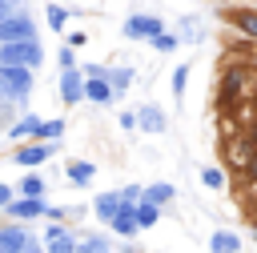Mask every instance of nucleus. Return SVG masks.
<instances>
[{
    "instance_id": "423d86ee",
    "label": "nucleus",
    "mask_w": 257,
    "mask_h": 253,
    "mask_svg": "<svg viewBox=\"0 0 257 253\" xmlns=\"http://www.w3.org/2000/svg\"><path fill=\"white\" fill-rule=\"evenodd\" d=\"M8 40H36V24H32V16H24V12L4 16V20H0V44H8Z\"/></svg>"
},
{
    "instance_id": "f03ea898",
    "label": "nucleus",
    "mask_w": 257,
    "mask_h": 253,
    "mask_svg": "<svg viewBox=\"0 0 257 253\" xmlns=\"http://www.w3.org/2000/svg\"><path fill=\"white\" fill-rule=\"evenodd\" d=\"M32 92V68L28 64H0V96H12V100H28Z\"/></svg>"
},
{
    "instance_id": "9d476101",
    "label": "nucleus",
    "mask_w": 257,
    "mask_h": 253,
    "mask_svg": "<svg viewBox=\"0 0 257 253\" xmlns=\"http://www.w3.org/2000/svg\"><path fill=\"white\" fill-rule=\"evenodd\" d=\"M28 249H32V237L20 229V221L0 229V253H28Z\"/></svg>"
},
{
    "instance_id": "2f4dec72",
    "label": "nucleus",
    "mask_w": 257,
    "mask_h": 253,
    "mask_svg": "<svg viewBox=\"0 0 257 253\" xmlns=\"http://www.w3.org/2000/svg\"><path fill=\"white\" fill-rule=\"evenodd\" d=\"M12 12H20V0H0V20L12 16Z\"/></svg>"
},
{
    "instance_id": "c9c22d12",
    "label": "nucleus",
    "mask_w": 257,
    "mask_h": 253,
    "mask_svg": "<svg viewBox=\"0 0 257 253\" xmlns=\"http://www.w3.org/2000/svg\"><path fill=\"white\" fill-rule=\"evenodd\" d=\"M8 201H12V189H8V185H0V209H8Z\"/></svg>"
},
{
    "instance_id": "5701e85b",
    "label": "nucleus",
    "mask_w": 257,
    "mask_h": 253,
    "mask_svg": "<svg viewBox=\"0 0 257 253\" xmlns=\"http://www.w3.org/2000/svg\"><path fill=\"white\" fill-rule=\"evenodd\" d=\"M108 84H112V92H124L133 84V68H112L108 72Z\"/></svg>"
},
{
    "instance_id": "39448f33",
    "label": "nucleus",
    "mask_w": 257,
    "mask_h": 253,
    "mask_svg": "<svg viewBox=\"0 0 257 253\" xmlns=\"http://www.w3.org/2000/svg\"><path fill=\"white\" fill-rule=\"evenodd\" d=\"M84 96H88L92 104H108V100L116 96L112 84H108V68H96V64L84 68Z\"/></svg>"
},
{
    "instance_id": "72a5a7b5",
    "label": "nucleus",
    "mask_w": 257,
    "mask_h": 253,
    "mask_svg": "<svg viewBox=\"0 0 257 253\" xmlns=\"http://www.w3.org/2000/svg\"><path fill=\"white\" fill-rule=\"evenodd\" d=\"M181 32H185V36H201V28H197L193 20H185V24H181Z\"/></svg>"
},
{
    "instance_id": "f8f14e48",
    "label": "nucleus",
    "mask_w": 257,
    "mask_h": 253,
    "mask_svg": "<svg viewBox=\"0 0 257 253\" xmlns=\"http://www.w3.org/2000/svg\"><path fill=\"white\" fill-rule=\"evenodd\" d=\"M108 225H112V233H120V237H133V233L141 229V225H137V205H120V209H116V217H112Z\"/></svg>"
},
{
    "instance_id": "7ed1b4c3",
    "label": "nucleus",
    "mask_w": 257,
    "mask_h": 253,
    "mask_svg": "<svg viewBox=\"0 0 257 253\" xmlns=\"http://www.w3.org/2000/svg\"><path fill=\"white\" fill-rule=\"evenodd\" d=\"M221 149H225V161H229V169H233V173H245V169L253 165V157H257V145L249 141V133H245V137H241V133H233Z\"/></svg>"
},
{
    "instance_id": "7c9ffc66",
    "label": "nucleus",
    "mask_w": 257,
    "mask_h": 253,
    "mask_svg": "<svg viewBox=\"0 0 257 253\" xmlns=\"http://www.w3.org/2000/svg\"><path fill=\"white\" fill-rule=\"evenodd\" d=\"M60 68H76V56H72V44L60 48Z\"/></svg>"
},
{
    "instance_id": "a878e982",
    "label": "nucleus",
    "mask_w": 257,
    "mask_h": 253,
    "mask_svg": "<svg viewBox=\"0 0 257 253\" xmlns=\"http://www.w3.org/2000/svg\"><path fill=\"white\" fill-rule=\"evenodd\" d=\"M149 44H153L157 52H173V48H177V36H173V32H157Z\"/></svg>"
},
{
    "instance_id": "6ab92c4d",
    "label": "nucleus",
    "mask_w": 257,
    "mask_h": 253,
    "mask_svg": "<svg viewBox=\"0 0 257 253\" xmlns=\"http://www.w3.org/2000/svg\"><path fill=\"white\" fill-rule=\"evenodd\" d=\"M157 217H161V205H153V201L141 197V201H137V225H141V229H153Z\"/></svg>"
},
{
    "instance_id": "b1692460",
    "label": "nucleus",
    "mask_w": 257,
    "mask_h": 253,
    "mask_svg": "<svg viewBox=\"0 0 257 253\" xmlns=\"http://www.w3.org/2000/svg\"><path fill=\"white\" fill-rule=\"evenodd\" d=\"M76 253H108V245H104V237H80Z\"/></svg>"
},
{
    "instance_id": "c756f323",
    "label": "nucleus",
    "mask_w": 257,
    "mask_h": 253,
    "mask_svg": "<svg viewBox=\"0 0 257 253\" xmlns=\"http://www.w3.org/2000/svg\"><path fill=\"white\" fill-rule=\"evenodd\" d=\"M120 201H124V205H137V201H141V189H137V185L120 189Z\"/></svg>"
},
{
    "instance_id": "a211bd4d",
    "label": "nucleus",
    "mask_w": 257,
    "mask_h": 253,
    "mask_svg": "<svg viewBox=\"0 0 257 253\" xmlns=\"http://www.w3.org/2000/svg\"><path fill=\"white\" fill-rule=\"evenodd\" d=\"M209 249H213V253H237V249H241V237H237V233L217 229V233H213V241H209Z\"/></svg>"
},
{
    "instance_id": "f257e3e1",
    "label": "nucleus",
    "mask_w": 257,
    "mask_h": 253,
    "mask_svg": "<svg viewBox=\"0 0 257 253\" xmlns=\"http://www.w3.org/2000/svg\"><path fill=\"white\" fill-rule=\"evenodd\" d=\"M253 76H257V64H249V60L225 64V72H221V112H229L237 100L253 96V88H257Z\"/></svg>"
},
{
    "instance_id": "0eeeda50",
    "label": "nucleus",
    "mask_w": 257,
    "mask_h": 253,
    "mask_svg": "<svg viewBox=\"0 0 257 253\" xmlns=\"http://www.w3.org/2000/svg\"><path fill=\"white\" fill-rule=\"evenodd\" d=\"M52 153H56V141H36V145L16 149V153H12V161H16L20 169H36V165H44Z\"/></svg>"
},
{
    "instance_id": "4468645a",
    "label": "nucleus",
    "mask_w": 257,
    "mask_h": 253,
    "mask_svg": "<svg viewBox=\"0 0 257 253\" xmlns=\"http://www.w3.org/2000/svg\"><path fill=\"white\" fill-rule=\"evenodd\" d=\"M225 20H229V24H237L249 40H257V12H253V8H233Z\"/></svg>"
},
{
    "instance_id": "393cba45",
    "label": "nucleus",
    "mask_w": 257,
    "mask_h": 253,
    "mask_svg": "<svg viewBox=\"0 0 257 253\" xmlns=\"http://www.w3.org/2000/svg\"><path fill=\"white\" fill-rule=\"evenodd\" d=\"M20 193L24 197H44V177H24L20 181Z\"/></svg>"
},
{
    "instance_id": "20e7f679",
    "label": "nucleus",
    "mask_w": 257,
    "mask_h": 253,
    "mask_svg": "<svg viewBox=\"0 0 257 253\" xmlns=\"http://www.w3.org/2000/svg\"><path fill=\"white\" fill-rule=\"evenodd\" d=\"M40 60H44V52H40L36 40H8V44H0V64H28V68H36Z\"/></svg>"
},
{
    "instance_id": "f704fd0d",
    "label": "nucleus",
    "mask_w": 257,
    "mask_h": 253,
    "mask_svg": "<svg viewBox=\"0 0 257 253\" xmlns=\"http://www.w3.org/2000/svg\"><path fill=\"white\" fill-rule=\"evenodd\" d=\"M64 213H68V209H60V205H48V213H44V217H52V221H60Z\"/></svg>"
},
{
    "instance_id": "f3484780",
    "label": "nucleus",
    "mask_w": 257,
    "mask_h": 253,
    "mask_svg": "<svg viewBox=\"0 0 257 253\" xmlns=\"http://www.w3.org/2000/svg\"><path fill=\"white\" fill-rule=\"evenodd\" d=\"M64 173H68V181H72V185H88V181L96 177V165H92V161H72Z\"/></svg>"
},
{
    "instance_id": "dca6fc26",
    "label": "nucleus",
    "mask_w": 257,
    "mask_h": 253,
    "mask_svg": "<svg viewBox=\"0 0 257 253\" xmlns=\"http://www.w3.org/2000/svg\"><path fill=\"white\" fill-rule=\"evenodd\" d=\"M36 129H40V116H36V112H24V116L8 129V137H12V141H24V137H36Z\"/></svg>"
},
{
    "instance_id": "6e6552de",
    "label": "nucleus",
    "mask_w": 257,
    "mask_h": 253,
    "mask_svg": "<svg viewBox=\"0 0 257 253\" xmlns=\"http://www.w3.org/2000/svg\"><path fill=\"white\" fill-rule=\"evenodd\" d=\"M4 213H8L12 221H32V217H44V213H48V205H44V197H24V193H20V197H12V201H8V209H4Z\"/></svg>"
},
{
    "instance_id": "c85d7f7f",
    "label": "nucleus",
    "mask_w": 257,
    "mask_h": 253,
    "mask_svg": "<svg viewBox=\"0 0 257 253\" xmlns=\"http://www.w3.org/2000/svg\"><path fill=\"white\" fill-rule=\"evenodd\" d=\"M201 181H205L209 189H225V173H221V169H205V173H201Z\"/></svg>"
},
{
    "instance_id": "473e14b6",
    "label": "nucleus",
    "mask_w": 257,
    "mask_h": 253,
    "mask_svg": "<svg viewBox=\"0 0 257 253\" xmlns=\"http://www.w3.org/2000/svg\"><path fill=\"white\" fill-rule=\"evenodd\" d=\"M120 129H137V112H120Z\"/></svg>"
},
{
    "instance_id": "4c0bfd02",
    "label": "nucleus",
    "mask_w": 257,
    "mask_h": 253,
    "mask_svg": "<svg viewBox=\"0 0 257 253\" xmlns=\"http://www.w3.org/2000/svg\"><path fill=\"white\" fill-rule=\"evenodd\" d=\"M28 253H48V249H40V245H36V241H32V249H28Z\"/></svg>"
},
{
    "instance_id": "2eb2a0df",
    "label": "nucleus",
    "mask_w": 257,
    "mask_h": 253,
    "mask_svg": "<svg viewBox=\"0 0 257 253\" xmlns=\"http://www.w3.org/2000/svg\"><path fill=\"white\" fill-rule=\"evenodd\" d=\"M120 205H124V201H120V193H100V197L92 201V209H96V217H100L104 225L116 217V209H120Z\"/></svg>"
},
{
    "instance_id": "9b49d317",
    "label": "nucleus",
    "mask_w": 257,
    "mask_h": 253,
    "mask_svg": "<svg viewBox=\"0 0 257 253\" xmlns=\"http://www.w3.org/2000/svg\"><path fill=\"white\" fill-rule=\"evenodd\" d=\"M60 100H64V104L84 100V72H80V68H64V72H60Z\"/></svg>"
},
{
    "instance_id": "58836bf2",
    "label": "nucleus",
    "mask_w": 257,
    "mask_h": 253,
    "mask_svg": "<svg viewBox=\"0 0 257 253\" xmlns=\"http://www.w3.org/2000/svg\"><path fill=\"white\" fill-rule=\"evenodd\" d=\"M253 64H257V56H253Z\"/></svg>"
},
{
    "instance_id": "ddd939ff",
    "label": "nucleus",
    "mask_w": 257,
    "mask_h": 253,
    "mask_svg": "<svg viewBox=\"0 0 257 253\" xmlns=\"http://www.w3.org/2000/svg\"><path fill=\"white\" fill-rule=\"evenodd\" d=\"M137 124L145 129V133H165V112L157 108V104H145V108H137Z\"/></svg>"
},
{
    "instance_id": "cd10ccee",
    "label": "nucleus",
    "mask_w": 257,
    "mask_h": 253,
    "mask_svg": "<svg viewBox=\"0 0 257 253\" xmlns=\"http://www.w3.org/2000/svg\"><path fill=\"white\" fill-rule=\"evenodd\" d=\"M185 80H189V64H177V72H173V96L185 92Z\"/></svg>"
},
{
    "instance_id": "412c9836",
    "label": "nucleus",
    "mask_w": 257,
    "mask_h": 253,
    "mask_svg": "<svg viewBox=\"0 0 257 253\" xmlns=\"http://www.w3.org/2000/svg\"><path fill=\"white\" fill-rule=\"evenodd\" d=\"M141 197H145V201H153V205H165V201H173V185L157 181V185H149V189H145Z\"/></svg>"
},
{
    "instance_id": "4be33fe9",
    "label": "nucleus",
    "mask_w": 257,
    "mask_h": 253,
    "mask_svg": "<svg viewBox=\"0 0 257 253\" xmlns=\"http://www.w3.org/2000/svg\"><path fill=\"white\" fill-rule=\"evenodd\" d=\"M60 133H64V120H40L36 141H60Z\"/></svg>"
},
{
    "instance_id": "1a4fd4ad",
    "label": "nucleus",
    "mask_w": 257,
    "mask_h": 253,
    "mask_svg": "<svg viewBox=\"0 0 257 253\" xmlns=\"http://www.w3.org/2000/svg\"><path fill=\"white\" fill-rule=\"evenodd\" d=\"M157 32H165L161 16H128L124 20V36L128 40H153Z\"/></svg>"
},
{
    "instance_id": "aec40b11",
    "label": "nucleus",
    "mask_w": 257,
    "mask_h": 253,
    "mask_svg": "<svg viewBox=\"0 0 257 253\" xmlns=\"http://www.w3.org/2000/svg\"><path fill=\"white\" fill-rule=\"evenodd\" d=\"M44 249H48V253H76V237L64 229L60 237H48V241H44Z\"/></svg>"
},
{
    "instance_id": "bb28decb",
    "label": "nucleus",
    "mask_w": 257,
    "mask_h": 253,
    "mask_svg": "<svg viewBox=\"0 0 257 253\" xmlns=\"http://www.w3.org/2000/svg\"><path fill=\"white\" fill-rule=\"evenodd\" d=\"M64 20H68V12L60 4H48V28H64Z\"/></svg>"
},
{
    "instance_id": "e433bc0d",
    "label": "nucleus",
    "mask_w": 257,
    "mask_h": 253,
    "mask_svg": "<svg viewBox=\"0 0 257 253\" xmlns=\"http://www.w3.org/2000/svg\"><path fill=\"white\" fill-rule=\"evenodd\" d=\"M249 141L257 145V120H249Z\"/></svg>"
}]
</instances>
